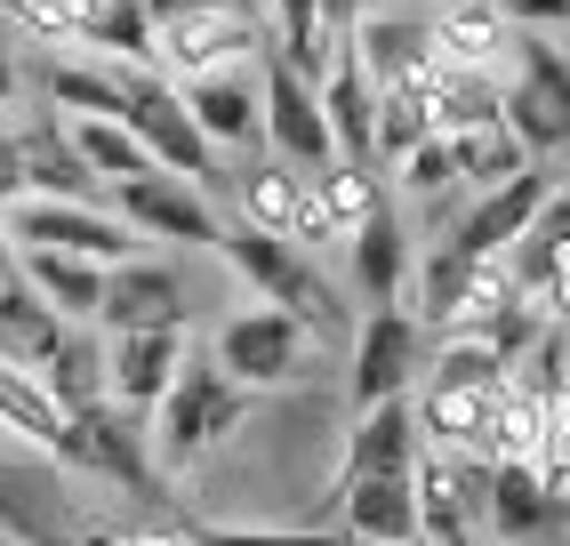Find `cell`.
<instances>
[{
	"label": "cell",
	"mask_w": 570,
	"mask_h": 546,
	"mask_svg": "<svg viewBox=\"0 0 570 546\" xmlns=\"http://www.w3.org/2000/svg\"><path fill=\"white\" fill-rule=\"evenodd\" d=\"M209 250H225V265H234L249 290H265V305L297 314L306 330H346V305H337L330 273L297 242H282V233H265V225H217Z\"/></svg>",
	"instance_id": "1"
},
{
	"label": "cell",
	"mask_w": 570,
	"mask_h": 546,
	"mask_svg": "<svg viewBox=\"0 0 570 546\" xmlns=\"http://www.w3.org/2000/svg\"><path fill=\"white\" fill-rule=\"evenodd\" d=\"M249 386L242 378H225L217 370V354H194V345H185V362H177V378L161 386V450L185 466V458H202V450H217L225 435H234V426L249 418Z\"/></svg>",
	"instance_id": "2"
},
{
	"label": "cell",
	"mask_w": 570,
	"mask_h": 546,
	"mask_svg": "<svg viewBox=\"0 0 570 546\" xmlns=\"http://www.w3.org/2000/svg\"><path fill=\"white\" fill-rule=\"evenodd\" d=\"M514 89H499V121L514 129V145L530 153V162H547V153L570 145V65L562 49L547 41V32H514Z\"/></svg>",
	"instance_id": "3"
},
{
	"label": "cell",
	"mask_w": 570,
	"mask_h": 546,
	"mask_svg": "<svg viewBox=\"0 0 570 546\" xmlns=\"http://www.w3.org/2000/svg\"><path fill=\"white\" fill-rule=\"evenodd\" d=\"M112 89H121V129L154 153V169H177V177H194V185H217V153L202 145L194 113H185V97L161 81V72L112 65Z\"/></svg>",
	"instance_id": "4"
},
{
	"label": "cell",
	"mask_w": 570,
	"mask_h": 546,
	"mask_svg": "<svg viewBox=\"0 0 570 546\" xmlns=\"http://www.w3.org/2000/svg\"><path fill=\"white\" fill-rule=\"evenodd\" d=\"M0 225H9L17 250H72V257H97V265L137 257V233L105 202H41V193H17V202H0Z\"/></svg>",
	"instance_id": "5"
},
{
	"label": "cell",
	"mask_w": 570,
	"mask_h": 546,
	"mask_svg": "<svg viewBox=\"0 0 570 546\" xmlns=\"http://www.w3.org/2000/svg\"><path fill=\"white\" fill-rule=\"evenodd\" d=\"M112 217H121L129 233H154V242H185V250H209L217 242V202L209 185L177 177V169H137V177H112Z\"/></svg>",
	"instance_id": "6"
},
{
	"label": "cell",
	"mask_w": 570,
	"mask_h": 546,
	"mask_svg": "<svg viewBox=\"0 0 570 546\" xmlns=\"http://www.w3.org/2000/svg\"><path fill=\"white\" fill-rule=\"evenodd\" d=\"M257 145H274V162H289V169L337 162L314 81H306L297 65H282L274 49H257Z\"/></svg>",
	"instance_id": "7"
},
{
	"label": "cell",
	"mask_w": 570,
	"mask_h": 546,
	"mask_svg": "<svg viewBox=\"0 0 570 546\" xmlns=\"http://www.w3.org/2000/svg\"><path fill=\"white\" fill-rule=\"evenodd\" d=\"M57 458L89 466V475H105V482H121L129 498H161V475H154V458H145V435L129 426V410L112 402V394L65 418V435H57Z\"/></svg>",
	"instance_id": "8"
},
{
	"label": "cell",
	"mask_w": 570,
	"mask_h": 546,
	"mask_svg": "<svg viewBox=\"0 0 570 546\" xmlns=\"http://www.w3.org/2000/svg\"><path fill=\"white\" fill-rule=\"evenodd\" d=\"M297 362H306V322L282 314V305H257V314H234L217 330V370L242 378L249 394H257V386L297 378Z\"/></svg>",
	"instance_id": "9"
},
{
	"label": "cell",
	"mask_w": 570,
	"mask_h": 546,
	"mask_svg": "<svg viewBox=\"0 0 570 546\" xmlns=\"http://www.w3.org/2000/svg\"><path fill=\"white\" fill-rule=\"evenodd\" d=\"M547 193H562V185H554V169H547V162H522L507 185H490L482 202L459 217L450 250H466V257H507V250L522 242V225L547 209Z\"/></svg>",
	"instance_id": "10"
},
{
	"label": "cell",
	"mask_w": 570,
	"mask_h": 546,
	"mask_svg": "<svg viewBox=\"0 0 570 546\" xmlns=\"http://www.w3.org/2000/svg\"><path fill=\"white\" fill-rule=\"evenodd\" d=\"M417 362H426V330H417V314H402V305H370L362 338H354V410L402 394V386L417 378Z\"/></svg>",
	"instance_id": "11"
},
{
	"label": "cell",
	"mask_w": 570,
	"mask_h": 546,
	"mask_svg": "<svg viewBox=\"0 0 570 546\" xmlns=\"http://www.w3.org/2000/svg\"><path fill=\"white\" fill-rule=\"evenodd\" d=\"M177 97H185V113H194V129H202L209 153H249V145H257V57L209 65V72H194Z\"/></svg>",
	"instance_id": "12"
},
{
	"label": "cell",
	"mask_w": 570,
	"mask_h": 546,
	"mask_svg": "<svg viewBox=\"0 0 570 546\" xmlns=\"http://www.w3.org/2000/svg\"><path fill=\"white\" fill-rule=\"evenodd\" d=\"M105 330H185V273L154 257H121L105 265V298H97Z\"/></svg>",
	"instance_id": "13"
},
{
	"label": "cell",
	"mask_w": 570,
	"mask_h": 546,
	"mask_svg": "<svg viewBox=\"0 0 570 546\" xmlns=\"http://www.w3.org/2000/svg\"><path fill=\"white\" fill-rule=\"evenodd\" d=\"M314 97H322V121H330V153H337V162H377V89H370L354 41L330 49Z\"/></svg>",
	"instance_id": "14"
},
{
	"label": "cell",
	"mask_w": 570,
	"mask_h": 546,
	"mask_svg": "<svg viewBox=\"0 0 570 546\" xmlns=\"http://www.w3.org/2000/svg\"><path fill=\"white\" fill-rule=\"evenodd\" d=\"M242 225H265V233H282V242H322L330 217L314 202V169L249 162L242 169Z\"/></svg>",
	"instance_id": "15"
},
{
	"label": "cell",
	"mask_w": 570,
	"mask_h": 546,
	"mask_svg": "<svg viewBox=\"0 0 570 546\" xmlns=\"http://www.w3.org/2000/svg\"><path fill=\"white\" fill-rule=\"evenodd\" d=\"M346 265H354V298L362 305H402V282H410V225L402 209L377 193V209L346 225Z\"/></svg>",
	"instance_id": "16"
},
{
	"label": "cell",
	"mask_w": 570,
	"mask_h": 546,
	"mask_svg": "<svg viewBox=\"0 0 570 546\" xmlns=\"http://www.w3.org/2000/svg\"><path fill=\"white\" fill-rule=\"evenodd\" d=\"M0 538L9 546H81V523L65 515V490L41 466L0 458Z\"/></svg>",
	"instance_id": "17"
},
{
	"label": "cell",
	"mask_w": 570,
	"mask_h": 546,
	"mask_svg": "<svg viewBox=\"0 0 570 546\" xmlns=\"http://www.w3.org/2000/svg\"><path fill=\"white\" fill-rule=\"evenodd\" d=\"M177 362H185V330H112L105 338V394L121 410H145V402H161Z\"/></svg>",
	"instance_id": "18"
},
{
	"label": "cell",
	"mask_w": 570,
	"mask_h": 546,
	"mask_svg": "<svg viewBox=\"0 0 570 546\" xmlns=\"http://www.w3.org/2000/svg\"><path fill=\"white\" fill-rule=\"evenodd\" d=\"M337 515L346 546H417V506H410V466L402 475H354L337 482Z\"/></svg>",
	"instance_id": "19"
},
{
	"label": "cell",
	"mask_w": 570,
	"mask_h": 546,
	"mask_svg": "<svg viewBox=\"0 0 570 546\" xmlns=\"http://www.w3.org/2000/svg\"><path fill=\"white\" fill-rule=\"evenodd\" d=\"M459 458H410V506H417V546H466L474 538V498H466Z\"/></svg>",
	"instance_id": "20"
},
{
	"label": "cell",
	"mask_w": 570,
	"mask_h": 546,
	"mask_svg": "<svg viewBox=\"0 0 570 546\" xmlns=\"http://www.w3.org/2000/svg\"><path fill=\"white\" fill-rule=\"evenodd\" d=\"M17 137V177L24 193H41V202H97L105 177H89V162L72 153V137L57 121H32V129H9Z\"/></svg>",
	"instance_id": "21"
},
{
	"label": "cell",
	"mask_w": 570,
	"mask_h": 546,
	"mask_svg": "<svg viewBox=\"0 0 570 546\" xmlns=\"http://www.w3.org/2000/svg\"><path fill=\"white\" fill-rule=\"evenodd\" d=\"M32 378H41V394L72 418V410H89V402H105V338H97V322H65L57 338H49V354L32 362Z\"/></svg>",
	"instance_id": "22"
},
{
	"label": "cell",
	"mask_w": 570,
	"mask_h": 546,
	"mask_svg": "<svg viewBox=\"0 0 570 546\" xmlns=\"http://www.w3.org/2000/svg\"><path fill=\"white\" fill-rule=\"evenodd\" d=\"M417 418H410V394H386V402H370L354 418V435H346V466H337V482H354V475H402V466L417 458Z\"/></svg>",
	"instance_id": "23"
},
{
	"label": "cell",
	"mask_w": 570,
	"mask_h": 546,
	"mask_svg": "<svg viewBox=\"0 0 570 546\" xmlns=\"http://www.w3.org/2000/svg\"><path fill=\"white\" fill-rule=\"evenodd\" d=\"M482 506H490V523H499V538H547L562 523V490H547L530 458H499V466H490Z\"/></svg>",
	"instance_id": "24"
},
{
	"label": "cell",
	"mask_w": 570,
	"mask_h": 546,
	"mask_svg": "<svg viewBox=\"0 0 570 546\" xmlns=\"http://www.w3.org/2000/svg\"><path fill=\"white\" fill-rule=\"evenodd\" d=\"M24 290L49 305L57 322H97V298H105V265L97 257H72V250H17Z\"/></svg>",
	"instance_id": "25"
},
{
	"label": "cell",
	"mask_w": 570,
	"mask_h": 546,
	"mask_svg": "<svg viewBox=\"0 0 570 546\" xmlns=\"http://www.w3.org/2000/svg\"><path fill=\"white\" fill-rule=\"evenodd\" d=\"M354 57L377 89H410V81H426L434 72V32L426 25H410V17H377L354 32Z\"/></svg>",
	"instance_id": "26"
},
{
	"label": "cell",
	"mask_w": 570,
	"mask_h": 546,
	"mask_svg": "<svg viewBox=\"0 0 570 546\" xmlns=\"http://www.w3.org/2000/svg\"><path fill=\"white\" fill-rule=\"evenodd\" d=\"M57 330H65V322H57L49 305L32 298V290H24V273L9 265V273H0V362L32 370V362L49 354V338H57Z\"/></svg>",
	"instance_id": "27"
},
{
	"label": "cell",
	"mask_w": 570,
	"mask_h": 546,
	"mask_svg": "<svg viewBox=\"0 0 570 546\" xmlns=\"http://www.w3.org/2000/svg\"><path fill=\"white\" fill-rule=\"evenodd\" d=\"M65 137H72V153H81L89 162V177H137V169H154V153H145L121 121H112V113H72L65 121Z\"/></svg>",
	"instance_id": "28"
},
{
	"label": "cell",
	"mask_w": 570,
	"mask_h": 546,
	"mask_svg": "<svg viewBox=\"0 0 570 546\" xmlns=\"http://www.w3.org/2000/svg\"><path fill=\"white\" fill-rule=\"evenodd\" d=\"M450 162H459V185H507L530 153L514 145V129L507 121H474V129H450Z\"/></svg>",
	"instance_id": "29"
},
{
	"label": "cell",
	"mask_w": 570,
	"mask_h": 546,
	"mask_svg": "<svg viewBox=\"0 0 570 546\" xmlns=\"http://www.w3.org/2000/svg\"><path fill=\"white\" fill-rule=\"evenodd\" d=\"M265 17H274V49L282 65H297L306 81H322V65H330V32H322V0H265Z\"/></svg>",
	"instance_id": "30"
},
{
	"label": "cell",
	"mask_w": 570,
	"mask_h": 546,
	"mask_svg": "<svg viewBox=\"0 0 570 546\" xmlns=\"http://www.w3.org/2000/svg\"><path fill=\"white\" fill-rule=\"evenodd\" d=\"M417 370H426V386H474V394L507 386V362H499V345L482 330H442V354L417 362Z\"/></svg>",
	"instance_id": "31"
},
{
	"label": "cell",
	"mask_w": 570,
	"mask_h": 546,
	"mask_svg": "<svg viewBox=\"0 0 570 546\" xmlns=\"http://www.w3.org/2000/svg\"><path fill=\"white\" fill-rule=\"evenodd\" d=\"M0 426H9V435H24V442H41V450H57L65 410L41 394V378H32V370L0 362Z\"/></svg>",
	"instance_id": "32"
},
{
	"label": "cell",
	"mask_w": 570,
	"mask_h": 546,
	"mask_svg": "<svg viewBox=\"0 0 570 546\" xmlns=\"http://www.w3.org/2000/svg\"><path fill=\"white\" fill-rule=\"evenodd\" d=\"M426 32H434V65H482L490 49L507 41L490 0H459V9H450L442 25H426Z\"/></svg>",
	"instance_id": "33"
},
{
	"label": "cell",
	"mask_w": 570,
	"mask_h": 546,
	"mask_svg": "<svg viewBox=\"0 0 570 546\" xmlns=\"http://www.w3.org/2000/svg\"><path fill=\"white\" fill-rule=\"evenodd\" d=\"M89 41L121 49V65H154V17H145V0H97L89 9Z\"/></svg>",
	"instance_id": "34"
},
{
	"label": "cell",
	"mask_w": 570,
	"mask_h": 546,
	"mask_svg": "<svg viewBox=\"0 0 570 546\" xmlns=\"http://www.w3.org/2000/svg\"><path fill=\"white\" fill-rule=\"evenodd\" d=\"M41 89L65 105V113H112L121 121V89H112V65H49Z\"/></svg>",
	"instance_id": "35"
},
{
	"label": "cell",
	"mask_w": 570,
	"mask_h": 546,
	"mask_svg": "<svg viewBox=\"0 0 570 546\" xmlns=\"http://www.w3.org/2000/svg\"><path fill=\"white\" fill-rule=\"evenodd\" d=\"M17 25H32V32H49V41H89V9L97 0H0Z\"/></svg>",
	"instance_id": "36"
},
{
	"label": "cell",
	"mask_w": 570,
	"mask_h": 546,
	"mask_svg": "<svg viewBox=\"0 0 570 546\" xmlns=\"http://www.w3.org/2000/svg\"><path fill=\"white\" fill-rule=\"evenodd\" d=\"M185 546H346L337 530H225V523H185Z\"/></svg>",
	"instance_id": "37"
},
{
	"label": "cell",
	"mask_w": 570,
	"mask_h": 546,
	"mask_svg": "<svg viewBox=\"0 0 570 546\" xmlns=\"http://www.w3.org/2000/svg\"><path fill=\"white\" fill-rule=\"evenodd\" d=\"M402 162H410V193H426V202H442V193L459 185V162H450V137H417V145L402 153Z\"/></svg>",
	"instance_id": "38"
},
{
	"label": "cell",
	"mask_w": 570,
	"mask_h": 546,
	"mask_svg": "<svg viewBox=\"0 0 570 546\" xmlns=\"http://www.w3.org/2000/svg\"><path fill=\"white\" fill-rule=\"evenodd\" d=\"M499 17H514V25H530V32H554L562 17H570V0H490Z\"/></svg>",
	"instance_id": "39"
},
{
	"label": "cell",
	"mask_w": 570,
	"mask_h": 546,
	"mask_svg": "<svg viewBox=\"0 0 570 546\" xmlns=\"http://www.w3.org/2000/svg\"><path fill=\"white\" fill-rule=\"evenodd\" d=\"M17 193H24V177H17V137L0 129V202H17Z\"/></svg>",
	"instance_id": "40"
},
{
	"label": "cell",
	"mask_w": 570,
	"mask_h": 546,
	"mask_svg": "<svg viewBox=\"0 0 570 546\" xmlns=\"http://www.w3.org/2000/svg\"><path fill=\"white\" fill-rule=\"evenodd\" d=\"M370 9V0H322V32H330V41H337V32H346L354 17Z\"/></svg>",
	"instance_id": "41"
},
{
	"label": "cell",
	"mask_w": 570,
	"mask_h": 546,
	"mask_svg": "<svg viewBox=\"0 0 570 546\" xmlns=\"http://www.w3.org/2000/svg\"><path fill=\"white\" fill-rule=\"evenodd\" d=\"M9 97H17V57H9V41H0V113H9Z\"/></svg>",
	"instance_id": "42"
},
{
	"label": "cell",
	"mask_w": 570,
	"mask_h": 546,
	"mask_svg": "<svg viewBox=\"0 0 570 546\" xmlns=\"http://www.w3.org/2000/svg\"><path fill=\"white\" fill-rule=\"evenodd\" d=\"M17 265V242H9V225H0V273H9Z\"/></svg>",
	"instance_id": "43"
},
{
	"label": "cell",
	"mask_w": 570,
	"mask_h": 546,
	"mask_svg": "<svg viewBox=\"0 0 570 546\" xmlns=\"http://www.w3.org/2000/svg\"><path fill=\"white\" fill-rule=\"evenodd\" d=\"M0 546H9V538H0Z\"/></svg>",
	"instance_id": "44"
}]
</instances>
